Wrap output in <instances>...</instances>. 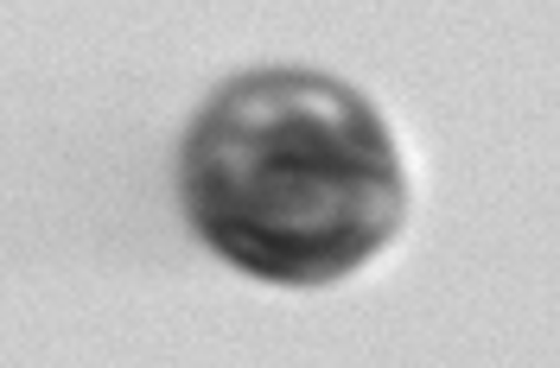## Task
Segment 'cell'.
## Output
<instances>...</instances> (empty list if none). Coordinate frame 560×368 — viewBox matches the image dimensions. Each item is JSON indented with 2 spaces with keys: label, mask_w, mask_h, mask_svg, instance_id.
I'll return each instance as SVG.
<instances>
[{
  "label": "cell",
  "mask_w": 560,
  "mask_h": 368,
  "mask_svg": "<svg viewBox=\"0 0 560 368\" xmlns=\"http://www.w3.org/2000/svg\"><path fill=\"white\" fill-rule=\"evenodd\" d=\"M185 210L255 280L325 286L395 235L401 171L376 108L345 83L248 76L191 128Z\"/></svg>",
  "instance_id": "cell-1"
}]
</instances>
